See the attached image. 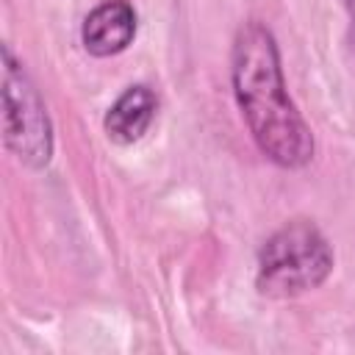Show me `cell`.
Returning a JSON list of instances; mask_svg holds the SVG:
<instances>
[{
    "label": "cell",
    "mask_w": 355,
    "mask_h": 355,
    "mask_svg": "<svg viewBox=\"0 0 355 355\" xmlns=\"http://www.w3.org/2000/svg\"><path fill=\"white\" fill-rule=\"evenodd\" d=\"M333 247L308 219H291L258 250L255 288L272 300L300 297L319 288L333 272Z\"/></svg>",
    "instance_id": "obj_2"
},
{
    "label": "cell",
    "mask_w": 355,
    "mask_h": 355,
    "mask_svg": "<svg viewBox=\"0 0 355 355\" xmlns=\"http://www.w3.org/2000/svg\"><path fill=\"white\" fill-rule=\"evenodd\" d=\"M136 11L128 0H100L80 25L83 50L94 58L125 53L136 39Z\"/></svg>",
    "instance_id": "obj_4"
},
{
    "label": "cell",
    "mask_w": 355,
    "mask_h": 355,
    "mask_svg": "<svg viewBox=\"0 0 355 355\" xmlns=\"http://www.w3.org/2000/svg\"><path fill=\"white\" fill-rule=\"evenodd\" d=\"M155 111H158L155 92L150 86H144V83H136V86H128L114 100V105L105 111L103 128H105L111 141L133 144L150 130V125L155 119Z\"/></svg>",
    "instance_id": "obj_5"
},
{
    "label": "cell",
    "mask_w": 355,
    "mask_h": 355,
    "mask_svg": "<svg viewBox=\"0 0 355 355\" xmlns=\"http://www.w3.org/2000/svg\"><path fill=\"white\" fill-rule=\"evenodd\" d=\"M3 141L28 169H42L53 158V122L28 69L3 44Z\"/></svg>",
    "instance_id": "obj_3"
},
{
    "label": "cell",
    "mask_w": 355,
    "mask_h": 355,
    "mask_svg": "<svg viewBox=\"0 0 355 355\" xmlns=\"http://www.w3.org/2000/svg\"><path fill=\"white\" fill-rule=\"evenodd\" d=\"M233 94L258 150L283 169H302L313 158V133L288 97L280 50L272 31L250 19L236 31L230 53Z\"/></svg>",
    "instance_id": "obj_1"
}]
</instances>
